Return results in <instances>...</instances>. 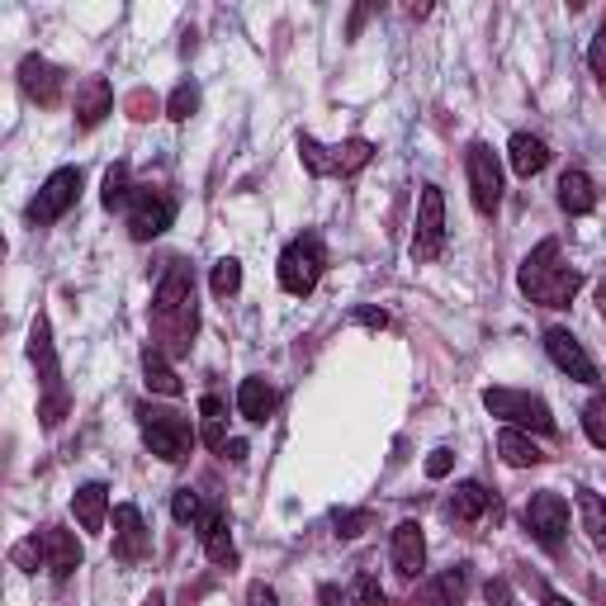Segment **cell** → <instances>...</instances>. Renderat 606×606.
<instances>
[{"mask_svg": "<svg viewBox=\"0 0 606 606\" xmlns=\"http://www.w3.org/2000/svg\"><path fill=\"white\" fill-rule=\"evenodd\" d=\"M578 517H583V531L593 535V545L606 550V498L593 488H578Z\"/></svg>", "mask_w": 606, "mask_h": 606, "instance_id": "cell-27", "label": "cell"}, {"mask_svg": "<svg viewBox=\"0 0 606 606\" xmlns=\"http://www.w3.org/2000/svg\"><path fill=\"white\" fill-rule=\"evenodd\" d=\"M247 606H280L275 587H266V583H251V587H247Z\"/></svg>", "mask_w": 606, "mask_h": 606, "instance_id": "cell-38", "label": "cell"}, {"mask_svg": "<svg viewBox=\"0 0 606 606\" xmlns=\"http://www.w3.org/2000/svg\"><path fill=\"white\" fill-rule=\"evenodd\" d=\"M199 109V86H190V82H181L171 90V100H166V119H175V123H185L190 115Z\"/></svg>", "mask_w": 606, "mask_h": 606, "instance_id": "cell-31", "label": "cell"}, {"mask_svg": "<svg viewBox=\"0 0 606 606\" xmlns=\"http://www.w3.org/2000/svg\"><path fill=\"white\" fill-rule=\"evenodd\" d=\"M76 199H82V171L62 166V171L47 175L43 190L34 195V204H29V223H34V228H47V223H57Z\"/></svg>", "mask_w": 606, "mask_h": 606, "instance_id": "cell-10", "label": "cell"}, {"mask_svg": "<svg viewBox=\"0 0 606 606\" xmlns=\"http://www.w3.org/2000/svg\"><path fill=\"white\" fill-rule=\"evenodd\" d=\"M441 251H445V195H441V185H422L418 228H412V261L426 266Z\"/></svg>", "mask_w": 606, "mask_h": 606, "instance_id": "cell-8", "label": "cell"}, {"mask_svg": "<svg viewBox=\"0 0 606 606\" xmlns=\"http://www.w3.org/2000/svg\"><path fill=\"white\" fill-rule=\"evenodd\" d=\"M451 465H455L451 451H432V455H426V478H445V474H451Z\"/></svg>", "mask_w": 606, "mask_h": 606, "instance_id": "cell-36", "label": "cell"}, {"mask_svg": "<svg viewBox=\"0 0 606 606\" xmlns=\"http://www.w3.org/2000/svg\"><path fill=\"white\" fill-rule=\"evenodd\" d=\"M209 284H214V294H218V299H228V294H237V290H242V266H237L232 257H223V261L214 266V275H209Z\"/></svg>", "mask_w": 606, "mask_h": 606, "instance_id": "cell-32", "label": "cell"}, {"mask_svg": "<svg viewBox=\"0 0 606 606\" xmlns=\"http://www.w3.org/2000/svg\"><path fill=\"white\" fill-rule=\"evenodd\" d=\"M526 531L535 535V545H545V550H560V540L569 531V502L560 498V493H535L531 502H526Z\"/></svg>", "mask_w": 606, "mask_h": 606, "instance_id": "cell-12", "label": "cell"}, {"mask_svg": "<svg viewBox=\"0 0 606 606\" xmlns=\"http://www.w3.org/2000/svg\"><path fill=\"white\" fill-rule=\"evenodd\" d=\"M498 455H502L512 469H531V465H540V459H545V451H540V445L526 436V432H517V426H507V432L498 436Z\"/></svg>", "mask_w": 606, "mask_h": 606, "instance_id": "cell-26", "label": "cell"}, {"mask_svg": "<svg viewBox=\"0 0 606 606\" xmlns=\"http://www.w3.org/2000/svg\"><path fill=\"white\" fill-rule=\"evenodd\" d=\"M493 507V493L478 484V478H465L455 493H451V502H445V512H451L455 521H478Z\"/></svg>", "mask_w": 606, "mask_h": 606, "instance_id": "cell-23", "label": "cell"}, {"mask_svg": "<svg viewBox=\"0 0 606 606\" xmlns=\"http://www.w3.org/2000/svg\"><path fill=\"white\" fill-rule=\"evenodd\" d=\"M138 426H142V441L152 445V455H162L166 465H181V459L190 455V445H195V426H190V418H181V412H171V408L142 403Z\"/></svg>", "mask_w": 606, "mask_h": 606, "instance_id": "cell-5", "label": "cell"}, {"mask_svg": "<svg viewBox=\"0 0 606 606\" xmlns=\"http://www.w3.org/2000/svg\"><path fill=\"white\" fill-rule=\"evenodd\" d=\"M39 545H43V569L53 573V578H72V573L82 569V540L72 531H62V526H43Z\"/></svg>", "mask_w": 606, "mask_h": 606, "instance_id": "cell-14", "label": "cell"}, {"mask_svg": "<svg viewBox=\"0 0 606 606\" xmlns=\"http://www.w3.org/2000/svg\"><path fill=\"white\" fill-rule=\"evenodd\" d=\"M109 109H115V90H109L105 76H86L76 86V129H95Z\"/></svg>", "mask_w": 606, "mask_h": 606, "instance_id": "cell-18", "label": "cell"}, {"mask_svg": "<svg viewBox=\"0 0 606 606\" xmlns=\"http://www.w3.org/2000/svg\"><path fill=\"white\" fill-rule=\"evenodd\" d=\"M29 360L39 365V379H43L39 418H43V426H57L62 418H67V389H62V365H57L53 332H47V317L43 313L34 317V327H29Z\"/></svg>", "mask_w": 606, "mask_h": 606, "instance_id": "cell-3", "label": "cell"}, {"mask_svg": "<svg viewBox=\"0 0 606 606\" xmlns=\"http://www.w3.org/2000/svg\"><path fill=\"white\" fill-rule=\"evenodd\" d=\"M72 512H76V521H82V531L100 535L105 517H109V488L105 484H82L76 488V498H72Z\"/></svg>", "mask_w": 606, "mask_h": 606, "instance_id": "cell-21", "label": "cell"}, {"mask_svg": "<svg viewBox=\"0 0 606 606\" xmlns=\"http://www.w3.org/2000/svg\"><path fill=\"white\" fill-rule=\"evenodd\" d=\"M299 162H303V171L309 175H356V171H365L375 162V148L365 138H346V142H337V148H323L317 138H309L303 133L299 138Z\"/></svg>", "mask_w": 606, "mask_h": 606, "instance_id": "cell-4", "label": "cell"}, {"mask_svg": "<svg viewBox=\"0 0 606 606\" xmlns=\"http://www.w3.org/2000/svg\"><path fill=\"white\" fill-rule=\"evenodd\" d=\"M152 327H156V350L166 356H185L190 342H195V327H199V313H195V270L185 261H171L162 284L152 294Z\"/></svg>", "mask_w": 606, "mask_h": 606, "instance_id": "cell-1", "label": "cell"}, {"mask_svg": "<svg viewBox=\"0 0 606 606\" xmlns=\"http://www.w3.org/2000/svg\"><path fill=\"white\" fill-rule=\"evenodd\" d=\"M370 14H375L370 6H365V10H356V14H350V34H360V24H365V20H370Z\"/></svg>", "mask_w": 606, "mask_h": 606, "instance_id": "cell-41", "label": "cell"}, {"mask_svg": "<svg viewBox=\"0 0 606 606\" xmlns=\"http://www.w3.org/2000/svg\"><path fill=\"white\" fill-rule=\"evenodd\" d=\"M488 606H517L512 587H507L502 578H493V583H488Z\"/></svg>", "mask_w": 606, "mask_h": 606, "instance_id": "cell-39", "label": "cell"}, {"mask_svg": "<svg viewBox=\"0 0 606 606\" xmlns=\"http://www.w3.org/2000/svg\"><path fill=\"white\" fill-rule=\"evenodd\" d=\"M199 418H204V422H223V418H228V408H223V398L204 393V398H199Z\"/></svg>", "mask_w": 606, "mask_h": 606, "instance_id": "cell-37", "label": "cell"}, {"mask_svg": "<svg viewBox=\"0 0 606 606\" xmlns=\"http://www.w3.org/2000/svg\"><path fill=\"white\" fill-rule=\"evenodd\" d=\"M237 412H242L247 422H266L270 412H275V389H270L261 375L242 379V389H237Z\"/></svg>", "mask_w": 606, "mask_h": 606, "instance_id": "cell-24", "label": "cell"}, {"mask_svg": "<svg viewBox=\"0 0 606 606\" xmlns=\"http://www.w3.org/2000/svg\"><path fill=\"white\" fill-rule=\"evenodd\" d=\"M148 545H152V535H148V526H142V512L133 502H119L115 507V554L133 564L148 554Z\"/></svg>", "mask_w": 606, "mask_h": 606, "instance_id": "cell-16", "label": "cell"}, {"mask_svg": "<svg viewBox=\"0 0 606 606\" xmlns=\"http://www.w3.org/2000/svg\"><path fill=\"white\" fill-rule=\"evenodd\" d=\"M583 432L587 441L597 445V451H606V393H593L583 408Z\"/></svg>", "mask_w": 606, "mask_h": 606, "instance_id": "cell-29", "label": "cell"}, {"mask_svg": "<svg viewBox=\"0 0 606 606\" xmlns=\"http://www.w3.org/2000/svg\"><path fill=\"white\" fill-rule=\"evenodd\" d=\"M171 517L181 521V526H199L209 512H204V502H199V493H195V488H181V493L171 498Z\"/></svg>", "mask_w": 606, "mask_h": 606, "instance_id": "cell-30", "label": "cell"}, {"mask_svg": "<svg viewBox=\"0 0 606 606\" xmlns=\"http://www.w3.org/2000/svg\"><path fill=\"white\" fill-rule=\"evenodd\" d=\"M332 521H337V535L342 540H356L365 526H370V512H332Z\"/></svg>", "mask_w": 606, "mask_h": 606, "instance_id": "cell-34", "label": "cell"}, {"mask_svg": "<svg viewBox=\"0 0 606 606\" xmlns=\"http://www.w3.org/2000/svg\"><path fill=\"white\" fill-rule=\"evenodd\" d=\"M129 199H133V185H129V162H115L105 171V185H100V204L109 214L115 209H129Z\"/></svg>", "mask_w": 606, "mask_h": 606, "instance_id": "cell-28", "label": "cell"}, {"mask_svg": "<svg viewBox=\"0 0 606 606\" xmlns=\"http://www.w3.org/2000/svg\"><path fill=\"white\" fill-rule=\"evenodd\" d=\"M356 602L360 606H385V587H379L375 578H360L356 583Z\"/></svg>", "mask_w": 606, "mask_h": 606, "instance_id": "cell-35", "label": "cell"}, {"mask_svg": "<svg viewBox=\"0 0 606 606\" xmlns=\"http://www.w3.org/2000/svg\"><path fill=\"white\" fill-rule=\"evenodd\" d=\"M20 86H24L29 100H39V105L62 100V72L47 57H24L20 62Z\"/></svg>", "mask_w": 606, "mask_h": 606, "instance_id": "cell-17", "label": "cell"}, {"mask_svg": "<svg viewBox=\"0 0 606 606\" xmlns=\"http://www.w3.org/2000/svg\"><path fill=\"white\" fill-rule=\"evenodd\" d=\"M228 459H247V441H228Z\"/></svg>", "mask_w": 606, "mask_h": 606, "instance_id": "cell-42", "label": "cell"}, {"mask_svg": "<svg viewBox=\"0 0 606 606\" xmlns=\"http://www.w3.org/2000/svg\"><path fill=\"white\" fill-rule=\"evenodd\" d=\"M175 223V199L162 195V190H133L129 199V232L133 242H152V237H162Z\"/></svg>", "mask_w": 606, "mask_h": 606, "instance_id": "cell-11", "label": "cell"}, {"mask_svg": "<svg viewBox=\"0 0 606 606\" xmlns=\"http://www.w3.org/2000/svg\"><path fill=\"white\" fill-rule=\"evenodd\" d=\"M142 379H148V389H152V393H166V398H175V393L185 389V385H181V375L171 370L166 350H156V346L142 350Z\"/></svg>", "mask_w": 606, "mask_h": 606, "instance_id": "cell-25", "label": "cell"}, {"mask_svg": "<svg viewBox=\"0 0 606 606\" xmlns=\"http://www.w3.org/2000/svg\"><path fill=\"white\" fill-rule=\"evenodd\" d=\"M323 270H327L323 242H317L313 232H303V237H294V242L280 251V290L284 294H299V299L313 294L317 280H323Z\"/></svg>", "mask_w": 606, "mask_h": 606, "instance_id": "cell-7", "label": "cell"}, {"mask_svg": "<svg viewBox=\"0 0 606 606\" xmlns=\"http://www.w3.org/2000/svg\"><path fill=\"white\" fill-rule=\"evenodd\" d=\"M507 156H512V171L526 175V181L550 166V148H545V142H540L535 133H517L512 142H507Z\"/></svg>", "mask_w": 606, "mask_h": 606, "instance_id": "cell-22", "label": "cell"}, {"mask_svg": "<svg viewBox=\"0 0 606 606\" xmlns=\"http://www.w3.org/2000/svg\"><path fill=\"white\" fill-rule=\"evenodd\" d=\"M393 569L398 578H422L426 569V535H422V521H398L393 526Z\"/></svg>", "mask_w": 606, "mask_h": 606, "instance_id": "cell-15", "label": "cell"}, {"mask_svg": "<svg viewBox=\"0 0 606 606\" xmlns=\"http://www.w3.org/2000/svg\"><path fill=\"white\" fill-rule=\"evenodd\" d=\"M545 606H573V602H569V597H554V593H550V597H545Z\"/></svg>", "mask_w": 606, "mask_h": 606, "instance_id": "cell-43", "label": "cell"}, {"mask_svg": "<svg viewBox=\"0 0 606 606\" xmlns=\"http://www.w3.org/2000/svg\"><path fill=\"white\" fill-rule=\"evenodd\" d=\"M465 171H469V199L478 214H498L502 204V166L493 156L488 142H469L465 152Z\"/></svg>", "mask_w": 606, "mask_h": 606, "instance_id": "cell-9", "label": "cell"}, {"mask_svg": "<svg viewBox=\"0 0 606 606\" xmlns=\"http://www.w3.org/2000/svg\"><path fill=\"white\" fill-rule=\"evenodd\" d=\"M356 323H365V327H389V317H385V313H356Z\"/></svg>", "mask_w": 606, "mask_h": 606, "instance_id": "cell-40", "label": "cell"}, {"mask_svg": "<svg viewBox=\"0 0 606 606\" xmlns=\"http://www.w3.org/2000/svg\"><path fill=\"white\" fill-rule=\"evenodd\" d=\"M545 350H550V360L560 365L569 379H578V385H597V365H593V356H587L583 342L573 337L569 327H550L545 332Z\"/></svg>", "mask_w": 606, "mask_h": 606, "instance_id": "cell-13", "label": "cell"}, {"mask_svg": "<svg viewBox=\"0 0 606 606\" xmlns=\"http://www.w3.org/2000/svg\"><path fill=\"white\" fill-rule=\"evenodd\" d=\"M587 67H593V76H597V86L606 90V24L593 34V47H587Z\"/></svg>", "mask_w": 606, "mask_h": 606, "instance_id": "cell-33", "label": "cell"}, {"mask_svg": "<svg viewBox=\"0 0 606 606\" xmlns=\"http://www.w3.org/2000/svg\"><path fill=\"white\" fill-rule=\"evenodd\" d=\"M517 284H521L526 299L540 303V309H569V303L578 299V290H583V275L560 261V242L545 237V242H540L531 257L521 261Z\"/></svg>", "mask_w": 606, "mask_h": 606, "instance_id": "cell-2", "label": "cell"}, {"mask_svg": "<svg viewBox=\"0 0 606 606\" xmlns=\"http://www.w3.org/2000/svg\"><path fill=\"white\" fill-rule=\"evenodd\" d=\"M142 606H166V597H162V593H152V597H148V602H142Z\"/></svg>", "mask_w": 606, "mask_h": 606, "instance_id": "cell-44", "label": "cell"}, {"mask_svg": "<svg viewBox=\"0 0 606 606\" xmlns=\"http://www.w3.org/2000/svg\"><path fill=\"white\" fill-rule=\"evenodd\" d=\"M597 303H602V317H606V284H602V290H597Z\"/></svg>", "mask_w": 606, "mask_h": 606, "instance_id": "cell-45", "label": "cell"}, {"mask_svg": "<svg viewBox=\"0 0 606 606\" xmlns=\"http://www.w3.org/2000/svg\"><path fill=\"white\" fill-rule=\"evenodd\" d=\"M484 408L493 418L512 422L517 432H540V436H554V412L540 393H526V389H488L484 393Z\"/></svg>", "mask_w": 606, "mask_h": 606, "instance_id": "cell-6", "label": "cell"}, {"mask_svg": "<svg viewBox=\"0 0 606 606\" xmlns=\"http://www.w3.org/2000/svg\"><path fill=\"white\" fill-rule=\"evenodd\" d=\"M199 526H204V531H199L204 554H209L214 564L232 569L237 564V545H232V531H228V512H223V507H209V517H204Z\"/></svg>", "mask_w": 606, "mask_h": 606, "instance_id": "cell-19", "label": "cell"}, {"mask_svg": "<svg viewBox=\"0 0 606 606\" xmlns=\"http://www.w3.org/2000/svg\"><path fill=\"white\" fill-rule=\"evenodd\" d=\"M560 204H564V214H573V218L593 214V209H597V185H593V175L578 171V166H569V171L560 175Z\"/></svg>", "mask_w": 606, "mask_h": 606, "instance_id": "cell-20", "label": "cell"}]
</instances>
